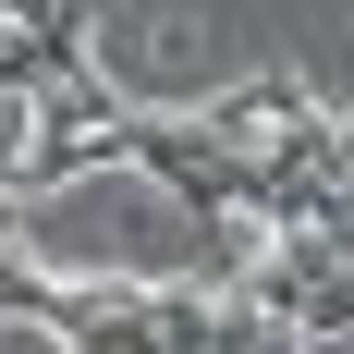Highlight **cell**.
I'll return each mask as SVG.
<instances>
[{
    "mask_svg": "<svg viewBox=\"0 0 354 354\" xmlns=\"http://www.w3.org/2000/svg\"><path fill=\"white\" fill-rule=\"evenodd\" d=\"M37 245H62L73 269H183L196 220H183L171 183H147V171H86L62 208L37 220Z\"/></svg>",
    "mask_w": 354,
    "mask_h": 354,
    "instance_id": "obj_1",
    "label": "cell"
},
{
    "mask_svg": "<svg viewBox=\"0 0 354 354\" xmlns=\"http://www.w3.org/2000/svg\"><path fill=\"white\" fill-rule=\"evenodd\" d=\"M318 354H354V318H342V330H318Z\"/></svg>",
    "mask_w": 354,
    "mask_h": 354,
    "instance_id": "obj_2",
    "label": "cell"
}]
</instances>
